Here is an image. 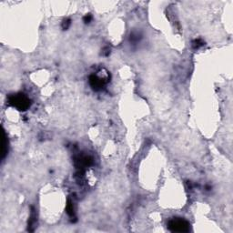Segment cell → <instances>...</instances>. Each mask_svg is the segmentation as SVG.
Returning a JSON list of instances; mask_svg holds the SVG:
<instances>
[{"instance_id": "obj_1", "label": "cell", "mask_w": 233, "mask_h": 233, "mask_svg": "<svg viewBox=\"0 0 233 233\" xmlns=\"http://www.w3.org/2000/svg\"><path fill=\"white\" fill-rule=\"evenodd\" d=\"M8 101L10 106L16 107L20 111H25L26 109H28L31 105L30 99L23 93H17L10 95Z\"/></svg>"}, {"instance_id": "obj_2", "label": "cell", "mask_w": 233, "mask_h": 233, "mask_svg": "<svg viewBox=\"0 0 233 233\" xmlns=\"http://www.w3.org/2000/svg\"><path fill=\"white\" fill-rule=\"evenodd\" d=\"M168 227L172 232H189L190 230V224L184 218H173L169 221Z\"/></svg>"}, {"instance_id": "obj_3", "label": "cell", "mask_w": 233, "mask_h": 233, "mask_svg": "<svg viewBox=\"0 0 233 233\" xmlns=\"http://www.w3.org/2000/svg\"><path fill=\"white\" fill-rule=\"evenodd\" d=\"M106 79L107 78H101L100 77L98 76V75L92 74L89 77V85L92 87L93 90L99 91L104 87L105 84L107 82V80H106Z\"/></svg>"}, {"instance_id": "obj_4", "label": "cell", "mask_w": 233, "mask_h": 233, "mask_svg": "<svg viewBox=\"0 0 233 233\" xmlns=\"http://www.w3.org/2000/svg\"><path fill=\"white\" fill-rule=\"evenodd\" d=\"M37 222V216H36V213H35V209L34 208H32V210H31V216L29 218V221H28V230L29 231H33L34 230V228L36 227V226H34Z\"/></svg>"}, {"instance_id": "obj_5", "label": "cell", "mask_w": 233, "mask_h": 233, "mask_svg": "<svg viewBox=\"0 0 233 233\" xmlns=\"http://www.w3.org/2000/svg\"><path fill=\"white\" fill-rule=\"evenodd\" d=\"M3 139H2V159H5V157L8 153V141H6V137L5 131H3Z\"/></svg>"}, {"instance_id": "obj_6", "label": "cell", "mask_w": 233, "mask_h": 233, "mask_svg": "<svg viewBox=\"0 0 233 233\" xmlns=\"http://www.w3.org/2000/svg\"><path fill=\"white\" fill-rule=\"evenodd\" d=\"M67 214L69 215L71 218H73V217L75 216L73 202H72L70 200H67Z\"/></svg>"}, {"instance_id": "obj_7", "label": "cell", "mask_w": 233, "mask_h": 233, "mask_svg": "<svg viewBox=\"0 0 233 233\" xmlns=\"http://www.w3.org/2000/svg\"><path fill=\"white\" fill-rule=\"evenodd\" d=\"M204 45V42H203V40L200 39V38H198V39H195L192 41V46L194 47L195 49H200V46H202Z\"/></svg>"}, {"instance_id": "obj_8", "label": "cell", "mask_w": 233, "mask_h": 233, "mask_svg": "<svg viewBox=\"0 0 233 233\" xmlns=\"http://www.w3.org/2000/svg\"><path fill=\"white\" fill-rule=\"evenodd\" d=\"M140 38H141V37H140L139 34L134 32V33L131 34V35H130V38H129V40H130V42H132V43H137V42H138V41H139Z\"/></svg>"}, {"instance_id": "obj_9", "label": "cell", "mask_w": 233, "mask_h": 233, "mask_svg": "<svg viewBox=\"0 0 233 233\" xmlns=\"http://www.w3.org/2000/svg\"><path fill=\"white\" fill-rule=\"evenodd\" d=\"M70 25H71V20L69 19V18H67V19H64L63 20V22H62V28H63V30H67L68 27L70 26Z\"/></svg>"}, {"instance_id": "obj_10", "label": "cell", "mask_w": 233, "mask_h": 233, "mask_svg": "<svg viewBox=\"0 0 233 233\" xmlns=\"http://www.w3.org/2000/svg\"><path fill=\"white\" fill-rule=\"evenodd\" d=\"M83 21L85 24H89L92 21V16L90 14H87V15L83 17Z\"/></svg>"}, {"instance_id": "obj_11", "label": "cell", "mask_w": 233, "mask_h": 233, "mask_svg": "<svg viewBox=\"0 0 233 233\" xmlns=\"http://www.w3.org/2000/svg\"><path fill=\"white\" fill-rule=\"evenodd\" d=\"M109 53H110V49H109V47H105L104 49V51H103V54L105 55V56H108L109 55Z\"/></svg>"}]
</instances>
